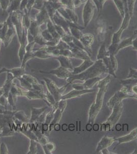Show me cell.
Instances as JSON below:
<instances>
[{"mask_svg":"<svg viewBox=\"0 0 137 154\" xmlns=\"http://www.w3.org/2000/svg\"><path fill=\"white\" fill-rule=\"evenodd\" d=\"M107 70L108 69L103 64V60L99 59L98 60V61L96 62L94 65L89 68V69L81 74L77 75L72 74V75L68 79H67V80L69 84L75 80H87L88 79L97 77L103 72H107Z\"/></svg>","mask_w":137,"mask_h":154,"instance_id":"cell-1","label":"cell"},{"mask_svg":"<svg viewBox=\"0 0 137 154\" xmlns=\"http://www.w3.org/2000/svg\"><path fill=\"white\" fill-rule=\"evenodd\" d=\"M96 8L95 5L92 0H88L85 3L82 11V21L85 28L89 25L94 17Z\"/></svg>","mask_w":137,"mask_h":154,"instance_id":"cell-2","label":"cell"},{"mask_svg":"<svg viewBox=\"0 0 137 154\" xmlns=\"http://www.w3.org/2000/svg\"><path fill=\"white\" fill-rule=\"evenodd\" d=\"M43 80L45 81L48 91L54 97L56 101L57 102H59L61 100V97L63 96L62 94L65 91L68 85H69V83L61 88H58L55 82L52 81L51 79L45 77L43 78Z\"/></svg>","mask_w":137,"mask_h":154,"instance_id":"cell-3","label":"cell"},{"mask_svg":"<svg viewBox=\"0 0 137 154\" xmlns=\"http://www.w3.org/2000/svg\"><path fill=\"white\" fill-rule=\"evenodd\" d=\"M10 14H11V22L15 28L16 33L19 42L21 41L23 33V12L20 11H13Z\"/></svg>","mask_w":137,"mask_h":154,"instance_id":"cell-4","label":"cell"},{"mask_svg":"<svg viewBox=\"0 0 137 154\" xmlns=\"http://www.w3.org/2000/svg\"><path fill=\"white\" fill-rule=\"evenodd\" d=\"M131 18H132L130 16L129 12L125 13V15L123 18V21L121 26L118 30V31H117L113 34L112 38L111 44H118L120 42L122 33L129 26Z\"/></svg>","mask_w":137,"mask_h":154,"instance_id":"cell-5","label":"cell"},{"mask_svg":"<svg viewBox=\"0 0 137 154\" xmlns=\"http://www.w3.org/2000/svg\"><path fill=\"white\" fill-rule=\"evenodd\" d=\"M11 14H9L8 17L6 21L8 25V29L5 37H4V38L2 40V42H3L6 47H7L10 44L16 33V29L11 22Z\"/></svg>","mask_w":137,"mask_h":154,"instance_id":"cell-6","label":"cell"},{"mask_svg":"<svg viewBox=\"0 0 137 154\" xmlns=\"http://www.w3.org/2000/svg\"><path fill=\"white\" fill-rule=\"evenodd\" d=\"M48 108V107H42L40 109H36L34 107L31 108V117L29 120V122L31 123H34L36 121L38 122H43L45 120V116L43 115L44 112Z\"/></svg>","mask_w":137,"mask_h":154,"instance_id":"cell-7","label":"cell"},{"mask_svg":"<svg viewBox=\"0 0 137 154\" xmlns=\"http://www.w3.org/2000/svg\"><path fill=\"white\" fill-rule=\"evenodd\" d=\"M40 72L43 74H53L55 75L58 78L68 79L72 75V72L68 70V69L60 66L54 70H52L49 72L40 71Z\"/></svg>","mask_w":137,"mask_h":154,"instance_id":"cell-8","label":"cell"},{"mask_svg":"<svg viewBox=\"0 0 137 154\" xmlns=\"http://www.w3.org/2000/svg\"><path fill=\"white\" fill-rule=\"evenodd\" d=\"M52 21L55 24L58 25L62 27L67 33L71 34L70 32L69 21L65 19L63 16H61L57 11H56L55 14H54Z\"/></svg>","mask_w":137,"mask_h":154,"instance_id":"cell-9","label":"cell"},{"mask_svg":"<svg viewBox=\"0 0 137 154\" xmlns=\"http://www.w3.org/2000/svg\"><path fill=\"white\" fill-rule=\"evenodd\" d=\"M98 21L96 28V37L99 42H104L107 32V27L104 21L101 20H98Z\"/></svg>","mask_w":137,"mask_h":154,"instance_id":"cell-10","label":"cell"},{"mask_svg":"<svg viewBox=\"0 0 137 154\" xmlns=\"http://www.w3.org/2000/svg\"><path fill=\"white\" fill-rule=\"evenodd\" d=\"M95 37L91 33L83 34L82 38L79 39L80 42L88 51V54H91V46L95 41Z\"/></svg>","mask_w":137,"mask_h":154,"instance_id":"cell-11","label":"cell"},{"mask_svg":"<svg viewBox=\"0 0 137 154\" xmlns=\"http://www.w3.org/2000/svg\"><path fill=\"white\" fill-rule=\"evenodd\" d=\"M49 19L50 18L49 17L48 13L47 12L45 6H44L41 10L38 11V13L36 14L34 19L37 21V24L40 26L43 24L47 23Z\"/></svg>","mask_w":137,"mask_h":154,"instance_id":"cell-12","label":"cell"},{"mask_svg":"<svg viewBox=\"0 0 137 154\" xmlns=\"http://www.w3.org/2000/svg\"><path fill=\"white\" fill-rule=\"evenodd\" d=\"M136 35H137V32L136 31H135L134 35L132 36L130 38H125L123 40L120 41V42L118 44V48H117L116 51V54L121 49L127 48L129 46L132 45L133 41L134 40V37Z\"/></svg>","mask_w":137,"mask_h":154,"instance_id":"cell-13","label":"cell"},{"mask_svg":"<svg viewBox=\"0 0 137 154\" xmlns=\"http://www.w3.org/2000/svg\"><path fill=\"white\" fill-rule=\"evenodd\" d=\"M53 58L59 61V62L61 63V66L68 69H69L71 70L74 69V68L72 67V65L71 62L70 61L69 58H68L67 57L60 55L58 56L53 57Z\"/></svg>","mask_w":137,"mask_h":154,"instance_id":"cell-14","label":"cell"},{"mask_svg":"<svg viewBox=\"0 0 137 154\" xmlns=\"http://www.w3.org/2000/svg\"><path fill=\"white\" fill-rule=\"evenodd\" d=\"M94 64V62L92 61L90 59L85 60L82 65L80 66L74 68L73 72H72V75H77L80 74V72H83L84 70L88 68L90 66H92Z\"/></svg>","mask_w":137,"mask_h":154,"instance_id":"cell-15","label":"cell"},{"mask_svg":"<svg viewBox=\"0 0 137 154\" xmlns=\"http://www.w3.org/2000/svg\"><path fill=\"white\" fill-rule=\"evenodd\" d=\"M28 30L34 38L37 35L40 34L42 32L41 29H40V26L37 24V21L32 18H31L30 25L29 28Z\"/></svg>","mask_w":137,"mask_h":154,"instance_id":"cell-16","label":"cell"},{"mask_svg":"<svg viewBox=\"0 0 137 154\" xmlns=\"http://www.w3.org/2000/svg\"><path fill=\"white\" fill-rule=\"evenodd\" d=\"M92 90H76L75 89L73 91H70L69 93H68V94L64 95L61 97V100H66L67 99H70V98H75L76 97L79 96L80 95H83L85 93H88V92H90Z\"/></svg>","mask_w":137,"mask_h":154,"instance_id":"cell-17","label":"cell"},{"mask_svg":"<svg viewBox=\"0 0 137 154\" xmlns=\"http://www.w3.org/2000/svg\"><path fill=\"white\" fill-rule=\"evenodd\" d=\"M33 54H34V57H37L40 59L52 58V55L47 52L44 48V46L40 48L37 49V50L33 51Z\"/></svg>","mask_w":137,"mask_h":154,"instance_id":"cell-18","label":"cell"},{"mask_svg":"<svg viewBox=\"0 0 137 154\" xmlns=\"http://www.w3.org/2000/svg\"><path fill=\"white\" fill-rule=\"evenodd\" d=\"M113 142H114V140H113V138H109L108 137H104L99 143L97 149L99 151L101 149H105L109 145H111Z\"/></svg>","mask_w":137,"mask_h":154,"instance_id":"cell-19","label":"cell"},{"mask_svg":"<svg viewBox=\"0 0 137 154\" xmlns=\"http://www.w3.org/2000/svg\"><path fill=\"white\" fill-rule=\"evenodd\" d=\"M21 2V1L19 0H13L12 2H11L8 8L7 9V11L9 14L12 13L13 11H19Z\"/></svg>","mask_w":137,"mask_h":154,"instance_id":"cell-20","label":"cell"},{"mask_svg":"<svg viewBox=\"0 0 137 154\" xmlns=\"http://www.w3.org/2000/svg\"><path fill=\"white\" fill-rule=\"evenodd\" d=\"M109 56V53L108 52V49L106 48V43L103 42L102 45L101 46L100 48H99L98 54L97 55V59H102L105 58L106 57Z\"/></svg>","mask_w":137,"mask_h":154,"instance_id":"cell-21","label":"cell"},{"mask_svg":"<svg viewBox=\"0 0 137 154\" xmlns=\"http://www.w3.org/2000/svg\"><path fill=\"white\" fill-rule=\"evenodd\" d=\"M65 9H66L67 12L68 13V16L69 17L71 22L75 23V24H78V17L77 14L75 12L74 10L70 9L67 7H65Z\"/></svg>","mask_w":137,"mask_h":154,"instance_id":"cell-22","label":"cell"},{"mask_svg":"<svg viewBox=\"0 0 137 154\" xmlns=\"http://www.w3.org/2000/svg\"><path fill=\"white\" fill-rule=\"evenodd\" d=\"M113 1L114 2L120 14V16H121L122 18H124L125 15V11H124V6L123 0H113Z\"/></svg>","mask_w":137,"mask_h":154,"instance_id":"cell-23","label":"cell"},{"mask_svg":"<svg viewBox=\"0 0 137 154\" xmlns=\"http://www.w3.org/2000/svg\"><path fill=\"white\" fill-rule=\"evenodd\" d=\"M8 72H10L13 75L15 78H17L18 77H21L25 74V68L23 67H17L8 69Z\"/></svg>","mask_w":137,"mask_h":154,"instance_id":"cell-24","label":"cell"},{"mask_svg":"<svg viewBox=\"0 0 137 154\" xmlns=\"http://www.w3.org/2000/svg\"><path fill=\"white\" fill-rule=\"evenodd\" d=\"M45 6L46 8L47 9V12L48 13L49 17L50 18L51 20H52L54 14H55L56 12L57 11L54 9V8L51 5L50 2L48 1L47 0H46L45 3Z\"/></svg>","mask_w":137,"mask_h":154,"instance_id":"cell-25","label":"cell"},{"mask_svg":"<svg viewBox=\"0 0 137 154\" xmlns=\"http://www.w3.org/2000/svg\"><path fill=\"white\" fill-rule=\"evenodd\" d=\"M33 58H34V54H33V51H26V54H25L23 60L22 61L21 67H23V68H25L26 63L29 60Z\"/></svg>","mask_w":137,"mask_h":154,"instance_id":"cell-26","label":"cell"},{"mask_svg":"<svg viewBox=\"0 0 137 154\" xmlns=\"http://www.w3.org/2000/svg\"><path fill=\"white\" fill-rule=\"evenodd\" d=\"M63 6L75 10L74 0H59Z\"/></svg>","mask_w":137,"mask_h":154,"instance_id":"cell-27","label":"cell"},{"mask_svg":"<svg viewBox=\"0 0 137 154\" xmlns=\"http://www.w3.org/2000/svg\"><path fill=\"white\" fill-rule=\"evenodd\" d=\"M136 0H127V7L129 13L130 17L132 18L134 14V7Z\"/></svg>","mask_w":137,"mask_h":154,"instance_id":"cell-28","label":"cell"},{"mask_svg":"<svg viewBox=\"0 0 137 154\" xmlns=\"http://www.w3.org/2000/svg\"><path fill=\"white\" fill-rule=\"evenodd\" d=\"M46 0H35L32 9L40 11L45 6Z\"/></svg>","mask_w":137,"mask_h":154,"instance_id":"cell-29","label":"cell"},{"mask_svg":"<svg viewBox=\"0 0 137 154\" xmlns=\"http://www.w3.org/2000/svg\"><path fill=\"white\" fill-rule=\"evenodd\" d=\"M37 141L35 140L31 139L29 151L28 154H37Z\"/></svg>","mask_w":137,"mask_h":154,"instance_id":"cell-30","label":"cell"},{"mask_svg":"<svg viewBox=\"0 0 137 154\" xmlns=\"http://www.w3.org/2000/svg\"><path fill=\"white\" fill-rule=\"evenodd\" d=\"M43 147L46 154H50V152H52L55 149L54 144L50 142H48L45 145L43 146Z\"/></svg>","mask_w":137,"mask_h":154,"instance_id":"cell-31","label":"cell"},{"mask_svg":"<svg viewBox=\"0 0 137 154\" xmlns=\"http://www.w3.org/2000/svg\"><path fill=\"white\" fill-rule=\"evenodd\" d=\"M41 35L43 37V38L46 41H50L53 40L54 38L52 37L51 33L49 32L48 30L47 29L44 30L43 31H42L41 32Z\"/></svg>","mask_w":137,"mask_h":154,"instance_id":"cell-32","label":"cell"},{"mask_svg":"<svg viewBox=\"0 0 137 154\" xmlns=\"http://www.w3.org/2000/svg\"><path fill=\"white\" fill-rule=\"evenodd\" d=\"M34 42L35 43L40 45H46L47 41L43 38L41 35V33L37 35L34 38Z\"/></svg>","mask_w":137,"mask_h":154,"instance_id":"cell-33","label":"cell"},{"mask_svg":"<svg viewBox=\"0 0 137 154\" xmlns=\"http://www.w3.org/2000/svg\"><path fill=\"white\" fill-rule=\"evenodd\" d=\"M10 4V0H0V5L4 12L7 11Z\"/></svg>","mask_w":137,"mask_h":154,"instance_id":"cell-34","label":"cell"},{"mask_svg":"<svg viewBox=\"0 0 137 154\" xmlns=\"http://www.w3.org/2000/svg\"><path fill=\"white\" fill-rule=\"evenodd\" d=\"M54 25H55L56 32L59 34V35H61V38L64 36L66 33H67L62 27L58 25L55 24H54Z\"/></svg>","mask_w":137,"mask_h":154,"instance_id":"cell-35","label":"cell"},{"mask_svg":"<svg viewBox=\"0 0 137 154\" xmlns=\"http://www.w3.org/2000/svg\"><path fill=\"white\" fill-rule=\"evenodd\" d=\"M35 1V0H28V3L26 6V10L27 11L28 14H29L32 9V7L34 4Z\"/></svg>","mask_w":137,"mask_h":154,"instance_id":"cell-36","label":"cell"},{"mask_svg":"<svg viewBox=\"0 0 137 154\" xmlns=\"http://www.w3.org/2000/svg\"><path fill=\"white\" fill-rule=\"evenodd\" d=\"M8 103V99L5 96L3 95L0 97V104L2 106L6 107L7 106Z\"/></svg>","mask_w":137,"mask_h":154,"instance_id":"cell-37","label":"cell"},{"mask_svg":"<svg viewBox=\"0 0 137 154\" xmlns=\"http://www.w3.org/2000/svg\"><path fill=\"white\" fill-rule=\"evenodd\" d=\"M28 0H22L21 1V5L19 7V11L23 12L26 9V6L28 3Z\"/></svg>","mask_w":137,"mask_h":154,"instance_id":"cell-38","label":"cell"},{"mask_svg":"<svg viewBox=\"0 0 137 154\" xmlns=\"http://www.w3.org/2000/svg\"><path fill=\"white\" fill-rule=\"evenodd\" d=\"M8 152V149L7 147H6V145L4 143H2L1 146H0V154H7Z\"/></svg>","mask_w":137,"mask_h":154,"instance_id":"cell-39","label":"cell"},{"mask_svg":"<svg viewBox=\"0 0 137 154\" xmlns=\"http://www.w3.org/2000/svg\"><path fill=\"white\" fill-rule=\"evenodd\" d=\"M92 1L93 2L94 4H95V5L96 7L97 8V11H98V14H99V15H98V18H100V5H99V1H98V0H92Z\"/></svg>","mask_w":137,"mask_h":154,"instance_id":"cell-40","label":"cell"},{"mask_svg":"<svg viewBox=\"0 0 137 154\" xmlns=\"http://www.w3.org/2000/svg\"><path fill=\"white\" fill-rule=\"evenodd\" d=\"M108 0H98L99 1V5H100V7L101 11L103 10V7L104 6V4Z\"/></svg>","mask_w":137,"mask_h":154,"instance_id":"cell-41","label":"cell"},{"mask_svg":"<svg viewBox=\"0 0 137 154\" xmlns=\"http://www.w3.org/2000/svg\"><path fill=\"white\" fill-rule=\"evenodd\" d=\"M132 46H133L134 49L137 51V37L134 38V40L133 41Z\"/></svg>","mask_w":137,"mask_h":154,"instance_id":"cell-42","label":"cell"},{"mask_svg":"<svg viewBox=\"0 0 137 154\" xmlns=\"http://www.w3.org/2000/svg\"><path fill=\"white\" fill-rule=\"evenodd\" d=\"M82 5L80 3V0H74L75 8H77Z\"/></svg>","mask_w":137,"mask_h":154,"instance_id":"cell-43","label":"cell"},{"mask_svg":"<svg viewBox=\"0 0 137 154\" xmlns=\"http://www.w3.org/2000/svg\"><path fill=\"white\" fill-rule=\"evenodd\" d=\"M4 94V91L3 88H0V97L3 96Z\"/></svg>","mask_w":137,"mask_h":154,"instance_id":"cell-44","label":"cell"},{"mask_svg":"<svg viewBox=\"0 0 137 154\" xmlns=\"http://www.w3.org/2000/svg\"><path fill=\"white\" fill-rule=\"evenodd\" d=\"M8 72V69H6V68L4 67V68H3L0 70V74H2V72Z\"/></svg>","mask_w":137,"mask_h":154,"instance_id":"cell-45","label":"cell"},{"mask_svg":"<svg viewBox=\"0 0 137 154\" xmlns=\"http://www.w3.org/2000/svg\"><path fill=\"white\" fill-rule=\"evenodd\" d=\"M3 26L4 23H1V22H0V29H1L3 28Z\"/></svg>","mask_w":137,"mask_h":154,"instance_id":"cell-46","label":"cell"},{"mask_svg":"<svg viewBox=\"0 0 137 154\" xmlns=\"http://www.w3.org/2000/svg\"><path fill=\"white\" fill-rule=\"evenodd\" d=\"M2 41L1 38V35H0V50H1V43H2Z\"/></svg>","mask_w":137,"mask_h":154,"instance_id":"cell-47","label":"cell"},{"mask_svg":"<svg viewBox=\"0 0 137 154\" xmlns=\"http://www.w3.org/2000/svg\"><path fill=\"white\" fill-rule=\"evenodd\" d=\"M12 1H13V0H10V3L12 2Z\"/></svg>","mask_w":137,"mask_h":154,"instance_id":"cell-48","label":"cell"},{"mask_svg":"<svg viewBox=\"0 0 137 154\" xmlns=\"http://www.w3.org/2000/svg\"><path fill=\"white\" fill-rule=\"evenodd\" d=\"M136 30V31H137V29Z\"/></svg>","mask_w":137,"mask_h":154,"instance_id":"cell-49","label":"cell"},{"mask_svg":"<svg viewBox=\"0 0 137 154\" xmlns=\"http://www.w3.org/2000/svg\"><path fill=\"white\" fill-rule=\"evenodd\" d=\"M19 1H22V0H19Z\"/></svg>","mask_w":137,"mask_h":154,"instance_id":"cell-50","label":"cell"}]
</instances>
